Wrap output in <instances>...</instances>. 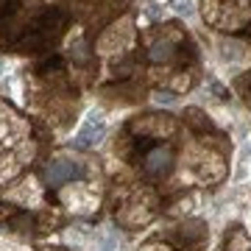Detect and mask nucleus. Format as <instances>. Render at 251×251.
<instances>
[{
	"mask_svg": "<svg viewBox=\"0 0 251 251\" xmlns=\"http://www.w3.org/2000/svg\"><path fill=\"white\" fill-rule=\"evenodd\" d=\"M173 168V151L168 145H156L143 156V171L151 176V179H165Z\"/></svg>",
	"mask_w": 251,
	"mask_h": 251,
	"instance_id": "7ed1b4c3",
	"label": "nucleus"
},
{
	"mask_svg": "<svg viewBox=\"0 0 251 251\" xmlns=\"http://www.w3.org/2000/svg\"><path fill=\"white\" fill-rule=\"evenodd\" d=\"M64 25H67V17H64L62 11H56V9L42 11L39 17L31 20L25 25L17 48H23V50H42V48H48L50 42H56L62 36Z\"/></svg>",
	"mask_w": 251,
	"mask_h": 251,
	"instance_id": "f257e3e1",
	"label": "nucleus"
},
{
	"mask_svg": "<svg viewBox=\"0 0 251 251\" xmlns=\"http://www.w3.org/2000/svg\"><path fill=\"white\" fill-rule=\"evenodd\" d=\"M204 17L221 31H243L251 25V6L246 0H204Z\"/></svg>",
	"mask_w": 251,
	"mask_h": 251,
	"instance_id": "f03ea898",
	"label": "nucleus"
},
{
	"mask_svg": "<svg viewBox=\"0 0 251 251\" xmlns=\"http://www.w3.org/2000/svg\"><path fill=\"white\" fill-rule=\"evenodd\" d=\"M73 176H78V168L75 165H67V162H53L45 173L48 184H62V181L73 179Z\"/></svg>",
	"mask_w": 251,
	"mask_h": 251,
	"instance_id": "20e7f679",
	"label": "nucleus"
}]
</instances>
